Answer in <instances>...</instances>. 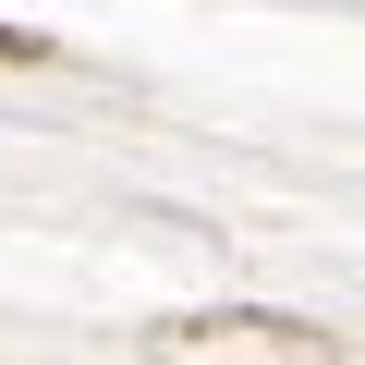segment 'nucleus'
Instances as JSON below:
<instances>
[{
    "instance_id": "obj_2",
    "label": "nucleus",
    "mask_w": 365,
    "mask_h": 365,
    "mask_svg": "<svg viewBox=\"0 0 365 365\" xmlns=\"http://www.w3.org/2000/svg\"><path fill=\"white\" fill-rule=\"evenodd\" d=\"M0 61H49V37L37 25H0Z\"/></svg>"
},
{
    "instance_id": "obj_1",
    "label": "nucleus",
    "mask_w": 365,
    "mask_h": 365,
    "mask_svg": "<svg viewBox=\"0 0 365 365\" xmlns=\"http://www.w3.org/2000/svg\"><path fill=\"white\" fill-rule=\"evenodd\" d=\"M146 353L158 365H341V329L280 317V304H207V317H170Z\"/></svg>"
}]
</instances>
